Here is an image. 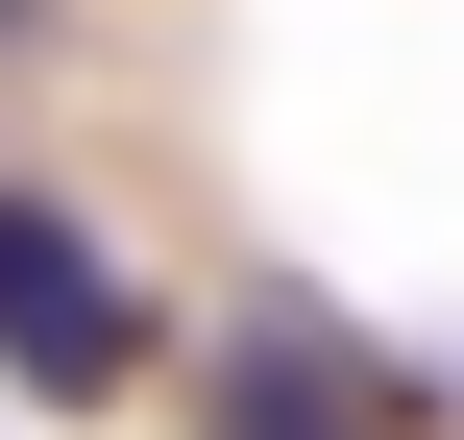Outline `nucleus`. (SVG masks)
Returning <instances> with one entry per match:
<instances>
[{
  "label": "nucleus",
  "mask_w": 464,
  "mask_h": 440,
  "mask_svg": "<svg viewBox=\"0 0 464 440\" xmlns=\"http://www.w3.org/2000/svg\"><path fill=\"white\" fill-rule=\"evenodd\" d=\"M147 367V269L49 196H0V392H122Z\"/></svg>",
  "instance_id": "f257e3e1"
},
{
  "label": "nucleus",
  "mask_w": 464,
  "mask_h": 440,
  "mask_svg": "<svg viewBox=\"0 0 464 440\" xmlns=\"http://www.w3.org/2000/svg\"><path fill=\"white\" fill-rule=\"evenodd\" d=\"M220 440H416V416H392V367H367V343L245 318V343H220Z\"/></svg>",
  "instance_id": "f03ea898"
},
{
  "label": "nucleus",
  "mask_w": 464,
  "mask_h": 440,
  "mask_svg": "<svg viewBox=\"0 0 464 440\" xmlns=\"http://www.w3.org/2000/svg\"><path fill=\"white\" fill-rule=\"evenodd\" d=\"M0 24H24V0H0Z\"/></svg>",
  "instance_id": "7ed1b4c3"
}]
</instances>
